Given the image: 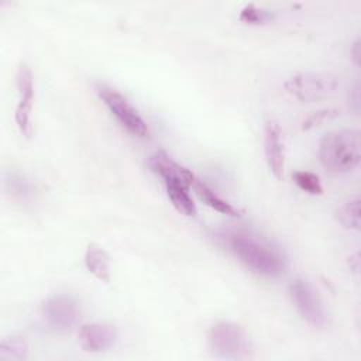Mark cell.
<instances>
[{
	"instance_id": "cell-5",
	"label": "cell",
	"mask_w": 361,
	"mask_h": 361,
	"mask_svg": "<svg viewBox=\"0 0 361 361\" xmlns=\"http://www.w3.org/2000/svg\"><path fill=\"white\" fill-rule=\"evenodd\" d=\"M99 97L106 104L109 111L117 118V121L133 135L135 137H147L148 135V127L144 118L140 116L137 109L117 90L106 86L99 85L96 87Z\"/></svg>"
},
{
	"instance_id": "cell-10",
	"label": "cell",
	"mask_w": 361,
	"mask_h": 361,
	"mask_svg": "<svg viewBox=\"0 0 361 361\" xmlns=\"http://www.w3.org/2000/svg\"><path fill=\"white\" fill-rule=\"evenodd\" d=\"M78 337L85 351L100 353L113 347L117 340V330L111 324L90 323L80 327Z\"/></svg>"
},
{
	"instance_id": "cell-7",
	"label": "cell",
	"mask_w": 361,
	"mask_h": 361,
	"mask_svg": "<svg viewBox=\"0 0 361 361\" xmlns=\"http://www.w3.org/2000/svg\"><path fill=\"white\" fill-rule=\"evenodd\" d=\"M16 83L18 89V103L16 106L14 120L16 124L25 138H30L32 134L31 124V111L34 102V83H32V72L28 65L21 63L17 69Z\"/></svg>"
},
{
	"instance_id": "cell-15",
	"label": "cell",
	"mask_w": 361,
	"mask_h": 361,
	"mask_svg": "<svg viewBox=\"0 0 361 361\" xmlns=\"http://www.w3.org/2000/svg\"><path fill=\"white\" fill-rule=\"evenodd\" d=\"M28 355V344L23 337H8L0 343V360L1 361H21Z\"/></svg>"
},
{
	"instance_id": "cell-3",
	"label": "cell",
	"mask_w": 361,
	"mask_h": 361,
	"mask_svg": "<svg viewBox=\"0 0 361 361\" xmlns=\"http://www.w3.org/2000/svg\"><path fill=\"white\" fill-rule=\"evenodd\" d=\"M209 347L216 357L244 360L251 354V343L243 327L231 322L216 323L207 336Z\"/></svg>"
},
{
	"instance_id": "cell-17",
	"label": "cell",
	"mask_w": 361,
	"mask_h": 361,
	"mask_svg": "<svg viewBox=\"0 0 361 361\" xmlns=\"http://www.w3.org/2000/svg\"><path fill=\"white\" fill-rule=\"evenodd\" d=\"M293 180L299 189L310 195H322L323 188L319 176L309 171H296L293 172Z\"/></svg>"
},
{
	"instance_id": "cell-18",
	"label": "cell",
	"mask_w": 361,
	"mask_h": 361,
	"mask_svg": "<svg viewBox=\"0 0 361 361\" xmlns=\"http://www.w3.org/2000/svg\"><path fill=\"white\" fill-rule=\"evenodd\" d=\"M274 18V14L265 8L257 7L255 4H247L238 16V20L245 24H264Z\"/></svg>"
},
{
	"instance_id": "cell-19",
	"label": "cell",
	"mask_w": 361,
	"mask_h": 361,
	"mask_svg": "<svg viewBox=\"0 0 361 361\" xmlns=\"http://www.w3.org/2000/svg\"><path fill=\"white\" fill-rule=\"evenodd\" d=\"M10 183V189L14 195H18L21 197H25L28 195H31V185L21 176L18 175H13L8 180Z\"/></svg>"
},
{
	"instance_id": "cell-16",
	"label": "cell",
	"mask_w": 361,
	"mask_h": 361,
	"mask_svg": "<svg viewBox=\"0 0 361 361\" xmlns=\"http://www.w3.org/2000/svg\"><path fill=\"white\" fill-rule=\"evenodd\" d=\"M337 217L340 223L353 230H360L361 219H360V197L353 196L345 200L337 210Z\"/></svg>"
},
{
	"instance_id": "cell-9",
	"label": "cell",
	"mask_w": 361,
	"mask_h": 361,
	"mask_svg": "<svg viewBox=\"0 0 361 361\" xmlns=\"http://www.w3.org/2000/svg\"><path fill=\"white\" fill-rule=\"evenodd\" d=\"M264 152L269 171L275 178H281L285 169V147L281 127L276 121H267L264 133Z\"/></svg>"
},
{
	"instance_id": "cell-2",
	"label": "cell",
	"mask_w": 361,
	"mask_h": 361,
	"mask_svg": "<svg viewBox=\"0 0 361 361\" xmlns=\"http://www.w3.org/2000/svg\"><path fill=\"white\" fill-rule=\"evenodd\" d=\"M322 165L333 173H345L357 168L361 158L358 130L347 128L327 133L319 145Z\"/></svg>"
},
{
	"instance_id": "cell-1",
	"label": "cell",
	"mask_w": 361,
	"mask_h": 361,
	"mask_svg": "<svg viewBox=\"0 0 361 361\" xmlns=\"http://www.w3.org/2000/svg\"><path fill=\"white\" fill-rule=\"evenodd\" d=\"M223 240L228 250L252 271L267 276H278L283 272L282 255L264 241L244 233H228Z\"/></svg>"
},
{
	"instance_id": "cell-14",
	"label": "cell",
	"mask_w": 361,
	"mask_h": 361,
	"mask_svg": "<svg viewBox=\"0 0 361 361\" xmlns=\"http://www.w3.org/2000/svg\"><path fill=\"white\" fill-rule=\"evenodd\" d=\"M192 188L195 189L196 195L199 196V199L206 203L209 207H212L213 210L226 214V216H231V217H237L240 216V212L227 200H224L221 196H219L213 189H210L203 180H199L197 178L195 179Z\"/></svg>"
},
{
	"instance_id": "cell-6",
	"label": "cell",
	"mask_w": 361,
	"mask_h": 361,
	"mask_svg": "<svg viewBox=\"0 0 361 361\" xmlns=\"http://www.w3.org/2000/svg\"><path fill=\"white\" fill-rule=\"evenodd\" d=\"M290 298L300 316L312 326L322 327L327 323V313L319 292L306 279H295L289 285Z\"/></svg>"
},
{
	"instance_id": "cell-11",
	"label": "cell",
	"mask_w": 361,
	"mask_h": 361,
	"mask_svg": "<svg viewBox=\"0 0 361 361\" xmlns=\"http://www.w3.org/2000/svg\"><path fill=\"white\" fill-rule=\"evenodd\" d=\"M149 166L154 172H157L164 182H182L192 188L196 176L192 171L182 166L180 164L175 162L169 155H166L164 151L155 152L149 158Z\"/></svg>"
},
{
	"instance_id": "cell-8",
	"label": "cell",
	"mask_w": 361,
	"mask_h": 361,
	"mask_svg": "<svg viewBox=\"0 0 361 361\" xmlns=\"http://www.w3.org/2000/svg\"><path fill=\"white\" fill-rule=\"evenodd\" d=\"M42 313L47 323L59 331L72 329L79 320L78 303L66 295H58L47 299L42 305Z\"/></svg>"
},
{
	"instance_id": "cell-4",
	"label": "cell",
	"mask_w": 361,
	"mask_h": 361,
	"mask_svg": "<svg viewBox=\"0 0 361 361\" xmlns=\"http://www.w3.org/2000/svg\"><path fill=\"white\" fill-rule=\"evenodd\" d=\"M340 82L329 72H300L290 76L285 83V90L299 102L312 103L331 96Z\"/></svg>"
},
{
	"instance_id": "cell-13",
	"label": "cell",
	"mask_w": 361,
	"mask_h": 361,
	"mask_svg": "<svg viewBox=\"0 0 361 361\" xmlns=\"http://www.w3.org/2000/svg\"><path fill=\"white\" fill-rule=\"evenodd\" d=\"M166 195L172 203V206L183 216H196L197 209L192 196L189 195V188L186 183L182 182H164Z\"/></svg>"
},
{
	"instance_id": "cell-12",
	"label": "cell",
	"mask_w": 361,
	"mask_h": 361,
	"mask_svg": "<svg viewBox=\"0 0 361 361\" xmlns=\"http://www.w3.org/2000/svg\"><path fill=\"white\" fill-rule=\"evenodd\" d=\"M85 267L86 269L99 281L109 283L111 274H110V258L109 254L97 247V245H89L85 252Z\"/></svg>"
},
{
	"instance_id": "cell-21",
	"label": "cell",
	"mask_w": 361,
	"mask_h": 361,
	"mask_svg": "<svg viewBox=\"0 0 361 361\" xmlns=\"http://www.w3.org/2000/svg\"><path fill=\"white\" fill-rule=\"evenodd\" d=\"M360 41L357 39L354 44H353V47H351V55H353V59H354V62L355 63H358L360 62Z\"/></svg>"
},
{
	"instance_id": "cell-20",
	"label": "cell",
	"mask_w": 361,
	"mask_h": 361,
	"mask_svg": "<svg viewBox=\"0 0 361 361\" xmlns=\"http://www.w3.org/2000/svg\"><path fill=\"white\" fill-rule=\"evenodd\" d=\"M337 114V110H323V111H317L314 114H312L305 123H303V128H309L314 124H319L322 120L324 118H329V117H333Z\"/></svg>"
}]
</instances>
